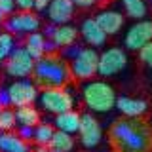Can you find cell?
Returning <instances> with one entry per match:
<instances>
[{
    "label": "cell",
    "mask_w": 152,
    "mask_h": 152,
    "mask_svg": "<svg viewBox=\"0 0 152 152\" xmlns=\"http://www.w3.org/2000/svg\"><path fill=\"white\" fill-rule=\"evenodd\" d=\"M110 142L116 152H150L152 129L141 118H122L112 124Z\"/></svg>",
    "instance_id": "1"
},
{
    "label": "cell",
    "mask_w": 152,
    "mask_h": 152,
    "mask_svg": "<svg viewBox=\"0 0 152 152\" xmlns=\"http://www.w3.org/2000/svg\"><path fill=\"white\" fill-rule=\"evenodd\" d=\"M34 84L44 88H65L69 84L70 76V66L66 61L55 55H44L42 59L36 61L34 65Z\"/></svg>",
    "instance_id": "2"
},
{
    "label": "cell",
    "mask_w": 152,
    "mask_h": 152,
    "mask_svg": "<svg viewBox=\"0 0 152 152\" xmlns=\"http://www.w3.org/2000/svg\"><path fill=\"white\" fill-rule=\"evenodd\" d=\"M82 99L91 112L107 114L116 107L118 95L112 86L107 84L104 80H88L82 86Z\"/></svg>",
    "instance_id": "3"
},
{
    "label": "cell",
    "mask_w": 152,
    "mask_h": 152,
    "mask_svg": "<svg viewBox=\"0 0 152 152\" xmlns=\"http://www.w3.org/2000/svg\"><path fill=\"white\" fill-rule=\"evenodd\" d=\"M36 103L40 107V110L53 114V116H59V114H63L66 110H72L74 97L65 88H44L38 93Z\"/></svg>",
    "instance_id": "4"
},
{
    "label": "cell",
    "mask_w": 152,
    "mask_h": 152,
    "mask_svg": "<svg viewBox=\"0 0 152 152\" xmlns=\"http://www.w3.org/2000/svg\"><path fill=\"white\" fill-rule=\"evenodd\" d=\"M69 66L74 78L91 80V76L97 74V66H99L97 50L95 48H76V50H72V59H70Z\"/></svg>",
    "instance_id": "5"
},
{
    "label": "cell",
    "mask_w": 152,
    "mask_h": 152,
    "mask_svg": "<svg viewBox=\"0 0 152 152\" xmlns=\"http://www.w3.org/2000/svg\"><path fill=\"white\" fill-rule=\"evenodd\" d=\"M4 97H6V103L12 104V107H28L32 104L38 99V88L34 82L27 78H21V80H13L12 84L8 86L6 89H2Z\"/></svg>",
    "instance_id": "6"
},
{
    "label": "cell",
    "mask_w": 152,
    "mask_h": 152,
    "mask_svg": "<svg viewBox=\"0 0 152 152\" xmlns=\"http://www.w3.org/2000/svg\"><path fill=\"white\" fill-rule=\"evenodd\" d=\"M127 66V53L122 48H107L103 53H99V66L97 74L103 78H112V76L120 74Z\"/></svg>",
    "instance_id": "7"
},
{
    "label": "cell",
    "mask_w": 152,
    "mask_h": 152,
    "mask_svg": "<svg viewBox=\"0 0 152 152\" xmlns=\"http://www.w3.org/2000/svg\"><path fill=\"white\" fill-rule=\"evenodd\" d=\"M34 65H36V61L32 59V55L23 46V48H15L12 51V55L4 63V69H6L8 76H12L15 80H21L34 72Z\"/></svg>",
    "instance_id": "8"
},
{
    "label": "cell",
    "mask_w": 152,
    "mask_h": 152,
    "mask_svg": "<svg viewBox=\"0 0 152 152\" xmlns=\"http://www.w3.org/2000/svg\"><path fill=\"white\" fill-rule=\"evenodd\" d=\"M78 137H80V145H82L84 148H95V146L101 145V141H103V127H101L99 120L93 116L91 112L82 114Z\"/></svg>",
    "instance_id": "9"
},
{
    "label": "cell",
    "mask_w": 152,
    "mask_h": 152,
    "mask_svg": "<svg viewBox=\"0 0 152 152\" xmlns=\"http://www.w3.org/2000/svg\"><path fill=\"white\" fill-rule=\"evenodd\" d=\"M148 42H152V21L148 19L133 23L124 36V46L131 51H139Z\"/></svg>",
    "instance_id": "10"
},
{
    "label": "cell",
    "mask_w": 152,
    "mask_h": 152,
    "mask_svg": "<svg viewBox=\"0 0 152 152\" xmlns=\"http://www.w3.org/2000/svg\"><path fill=\"white\" fill-rule=\"evenodd\" d=\"M6 28L12 34H32L40 28V17L32 12H19L15 15H10L6 21Z\"/></svg>",
    "instance_id": "11"
},
{
    "label": "cell",
    "mask_w": 152,
    "mask_h": 152,
    "mask_svg": "<svg viewBox=\"0 0 152 152\" xmlns=\"http://www.w3.org/2000/svg\"><path fill=\"white\" fill-rule=\"evenodd\" d=\"M74 8L76 6L72 4V0H53V2L48 6L46 13H48V19L59 27V25H66V23L72 19Z\"/></svg>",
    "instance_id": "12"
},
{
    "label": "cell",
    "mask_w": 152,
    "mask_h": 152,
    "mask_svg": "<svg viewBox=\"0 0 152 152\" xmlns=\"http://www.w3.org/2000/svg\"><path fill=\"white\" fill-rule=\"evenodd\" d=\"M116 108L126 118H142L146 114V110H148V103L145 99H139V97L122 95V97L116 99Z\"/></svg>",
    "instance_id": "13"
},
{
    "label": "cell",
    "mask_w": 152,
    "mask_h": 152,
    "mask_svg": "<svg viewBox=\"0 0 152 152\" xmlns=\"http://www.w3.org/2000/svg\"><path fill=\"white\" fill-rule=\"evenodd\" d=\"M80 34H82L84 42H86L89 48L104 46V42H107V32H104L103 28L97 25L95 17H93V19H91V17L84 19L82 25H80Z\"/></svg>",
    "instance_id": "14"
},
{
    "label": "cell",
    "mask_w": 152,
    "mask_h": 152,
    "mask_svg": "<svg viewBox=\"0 0 152 152\" xmlns=\"http://www.w3.org/2000/svg\"><path fill=\"white\" fill-rule=\"evenodd\" d=\"M95 21L97 25L107 32V36H112V34H118L124 27V15L116 10H103L95 15Z\"/></svg>",
    "instance_id": "15"
},
{
    "label": "cell",
    "mask_w": 152,
    "mask_h": 152,
    "mask_svg": "<svg viewBox=\"0 0 152 152\" xmlns=\"http://www.w3.org/2000/svg\"><path fill=\"white\" fill-rule=\"evenodd\" d=\"M50 36H51V42L53 46L57 48H69L76 42V36H78L80 28H76L72 25H59V27H50Z\"/></svg>",
    "instance_id": "16"
},
{
    "label": "cell",
    "mask_w": 152,
    "mask_h": 152,
    "mask_svg": "<svg viewBox=\"0 0 152 152\" xmlns=\"http://www.w3.org/2000/svg\"><path fill=\"white\" fill-rule=\"evenodd\" d=\"M80 120H82V114L76 112L72 108V110H66L63 114H59V116H55L53 118V126H55L57 131L74 135V133H78V129H80Z\"/></svg>",
    "instance_id": "17"
},
{
    "label": "cell",
    "mask_w": 152,
    "mask_h": 152,
    "mask_svg": "<svg viewBox=\"0 0 152 152\" xmlns=\"http://www.w3.org/2000/svg\"><path fill=\"white\" fill-rule=\"evenodd\" d=\"M0 152H31V146L17 133L0 131Z\"/></svg>",
    "instance_id": "18"
},
{
    "label": "cell",
    "mask_w": 152,
    "mask_h": 152,
    "mask_svg": "<svg viewBox=\"0 0 152 152\" xmlns=\"http://www.w3.org/2000/svg\"><path fill=\"white\" fill-rule=\"evenodd\" d=\"M48 48H50V44H48V40L44 38L42 32H32V34H28L27 40H25V50L32 55L34 61H38V59L44 57Z\"/></svg>",
    "instance_id": "19"
},
{
    "label": "cell",
    "mask_w": 152,
    "mask_h": 152,
    "mask_svg": "<svg viewBox=\"0 0 152 152\" xmlns=\"http://www.w3.org/2000/svg\"><path fill=\"white\" fill-rule=\"evenodd\" d=\"M15 120L19 124V127H36L40 124V112L32 104L19 107V108H15Z\"/></svg>",
    "instance_id": "20"
},
{
    "label": "cell",
    "mask_w": 152,
    "mask_h": 152,
    "mask_svg": "<svg viewBox=\"0 0 152 152\" xmlns=\"http://www.w3.org/2000/svg\"><path fill=\"white\" fill-rule=\"evenodd\" d=\"M120 2H122V8L126 12V15H129L131 19L142 21L148 15V4H146V0H120Z\"/></svg>",
    "instance_id": "21"
},
{
    "label": "cell",
    "mask_w": 152,
    "mask_h": 152,
    "mask_svg": "<svg viewBox=\"0 0 152 152\" xmlns=\"http://www.w3.org/2000/svg\"><path fill=\"white\" fill-rule=\"evenodd\" d=\"M48 148H50V152H72L74 139H72V135H69V133H63V131L55 129V135L51 137Z\"/></svg>",
    "instance_id": "22"
},
{
    "label": "cell",
    "mask_w": 152,
    "mask_h": 152,
    "mask_svg": "<svg viewBox=\"0 0 152 152\" xmlns=\"http://www.w3.org/2000/svg\"><path fill=\"white\" fill-rule=\"evenodd\" d=\"M53 135H55L53 126H50V124H38L34 127V139L32 141H34L36 145H40V146H48Z\"/></svg>",
    "instance_id": "23"
},
{
    "label": "cell",
    "mask_w": 152,
    "mask_h": 152,
    "mask_svg": "<svg viewBox=\"0 0 152 152\" xmlns=\"http://www.w3.org/2000/svg\"><path fill=\"white\" fill-rule=\"evenodd\" d=\"M15 110H12V108H4L2 112H0V131H12L13 127H15Z\"/></svg>",
    "instance_id": "24"
},
{
    "label": "cell",
    "mask_w": 152,
    "mask_h": 152,
    "mask_svg": "<svg viewBox=\"0 0 152 152\" xmlns=\"http://www.w3.org/2000/svg\"><path fill=\"white\" fill-rule=\"evenodd\" d=\"M0 50L4 51L8 57L12 55V51L15 50V40H13V34L12 32H0Z\"/></svg>",
    "instance_id": "25"
},
{
    "label": "cell",
    "mask_w": 152,
    "mask_h": 152,
    "mask_svg": "<svg viewBox=\"0 0 152 152\" xmlns=\"http://www.w3.org/2000/svg\"><path fill=\"white\" fill-rule=\"evenodd\" d=\"M139 59H141V63L145 65V66L152 69V42L145 44V46L139 50Z\"/></svg>",
    "instance_id": "26"
},
{
    "label": "cell",
    "mask_w": 152,
    "mask_h": 152,
    "mask_svg": "<svg viewBox=\"0 0 152 152\" xmlns=\"http://www.w3.org/2000/svg\"><path fill=\"white\" fill-rule=\"evenodd\" d=\"M15 0H0V12L4 13V15H12L13 12H15Z\"/></svg>",
    "instance_id": "27"
},
{
    "label": "cell",
    "mask_w": 152,
    "mask_h": 152,
    "mask_svg": "<svg viewBox=\"0 0 152 152\" xmlns=\"http://www.w3.org/2000/svg\"><path fill=\"white\" fill-rule=\"evenodd\" d=\"M17 135L21 137V139H25V141L28 142L31 139H34V127H19Z\"/></svg>",
    "instance_id": "28"
},
{
    "label": "cell",
    "mask_w": 152,
    "mask_h": 152,
    "mask_svg": "<svg viewBox=\"0 0 152 152\" xmlns=\"http://www.w3.org/2000/svg\"><path fill=\"white\" fill-rule=\"evenodd\" d=\"M15 6L21 12H31V10H34V0H15Z\"/></svg>",
    "instance_id": "29"
},
{
    "label": "cell",
    "mask_w": 152,
    "mask_h": 152,
    "mask_svg": "<svg viewBox=\"0 0 152 152\" xmlns=\"http://www.w3.org/2000/svg\"><path fill=\"white\" fill-rule=\"evenodd\" d=\"M76 8H93L97 4V0H72Z\"/></svg>",
    "instance_id": "30"
},
{
    "label": "cell",
    "mask_w": 152,
    "mask_h": 152,
    "mask_svg": "<svg viewBox=\"0 0 152 152\" xmlns=\"http://www.w3.org/2000/svg\"><path fill=\"white\" fill-rule=\"evenodd\" d=\"M53 2V0H34V10H38V12H44V10H48V6Z\"/></svg>",
    "instance_id": "31"
},
{
    "label": "cell",
    "mask_w": 152,
    "mask_h": 152,
    "mask_svg": "<svg viewBox=\"0 0 152 152\" xmlns=\"http://www.w3.org/2000/svg\"><path fill=\"white\" fill-rule=\"evenodd\" d=\"M6 104H8V103H6V97H4V93L0 91V112L6 108Z\"/></svg>",
    "instance_id": "32"
},
{
    "label": "cell",
    "mask_w": 152,
    "mask_h": 152,
    "mask_svg": "<svg viewBox=\"0 0 152 152\" xmlns=\"http://www.w3.org/2000/svg\"><path fill=\"white\" fill-rule=\"evenodd\" d=\"M32 152H50V148H48V146H40V145H38Z\"/></svg>",
    "instance_id": "33"
},
{
    "label": "cell",
    "mask_w": 152,
    "mask_h": 152,
    "mask_svg": "<svg viewBox=\"0 0 152 152\" xmlns=\"http://www.w3.org/2000/svg\"><path fill=\"white\" fill-rule=\"evenodd\" d=\"M6 59H8V55L4 53L2 50H0V65H4V63H6Z\"/></svg>",
    "instance_id": "34"
},
{
    "label": "cell",
    "mask_w": 152,
    "mask_h": 152,
    "mask_svg": "<svg viewBox=\"0 0 152 152\" xmlns=\"http://www.w3.org/2000/svg\"><path fill=\"white\" fill-rule=\"evenodd\" d=\"M4 17H6V15H4V13L0 12V25H4Z\"/></svg>",
    "instance_id": "35"
},
{
    "label": "cell",
    "mask_w": 152,
    "mask_h": 152,
    "mask_svg": "<svg viewBox=\"0 0 152 152\" xmlns=\"http://www.w3.org/2000/svg\"><path fill=\"white\" fill-rule=\"evenodd\" d=\"M148 2H150V4H152V0H148Z\"/></svg>",
    "instance_id": "36"
}]
</instances>
